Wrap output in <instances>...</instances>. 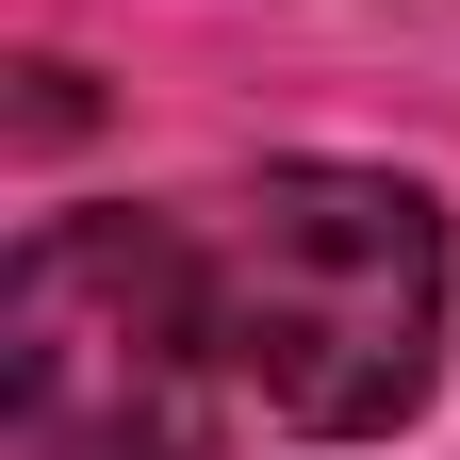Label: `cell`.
Returning a JSON list of instances; mask_svg holds the SVG:
<instances>
[{"mask_svg": "<svg viewBox=\"0 0 460 460\" xmlns=\"http://www.w3.org/2000/svg\"><path fill=\"white\" fill-rule=\"evenodd\" d=\"M230 378L296 444H378L444 378V198L394 164H263L198 214Z\"/></svg>", "mask_w": 460, "mask_h": 460, "instance_id": "obj_1", "label": "cell"}, {"mask_svg": "<svg viewBox=\"0 0 460 460\" xmlns=\"http://www.w3.org/2000/svg\"><path fill=\"white\" fill-rule=\"evenodd\" d=\"M230 329L198 214H33L0 263V444L17 460H214Z\"/></svg>", "mask_w": 460, "mask_h": 460, "instance_id": "obj_2", "label": "cell"}]
</instances>
